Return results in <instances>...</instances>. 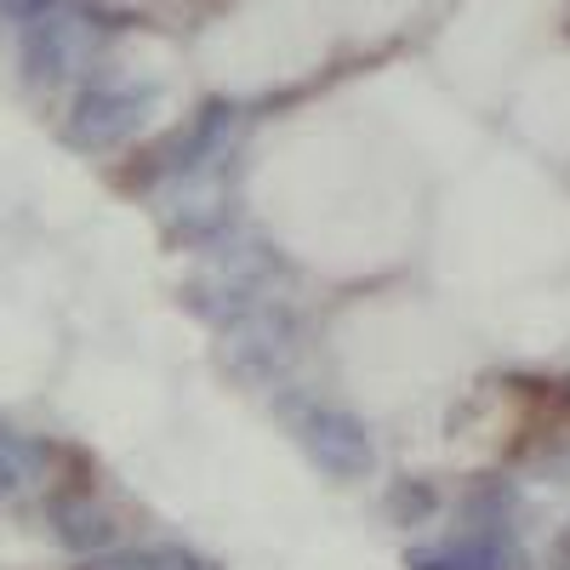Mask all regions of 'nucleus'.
Wrapping results in <instances>:
<instances>
[{"mask_svg":"<svg viewBox=\"0 0 570 570\" xmlns=\"http://www.w3.org/2000/svg\"><path fill=\"white\" fill-rule=\"evenodd\" d=\"M137 126H142V91H98V98H86L75 137L80 142H115V137H131Z\"/></svg>","mask_w":570,"mask_h":570,"instance_id":"nucleus-4","label":"nucleus"},{"mask_svg":"<svg viewBox=\"0 0 570 570\" xmlns=\"http://www.w3.org/2000/svg\"><path fill=\"white\" fill-rule=\"evenodd\" d=\"M80 570H206V564L183 548H104Z\"/></svg>","mask_w":570,"mask_h":570,"instance_id":"nucleus-6","label":"nucleus"},{"mask_svg":"<svg viewBox=\"0 0 570 570\" xmlns=\"http://www.w3.org/2000/svg\"><path fill=\"white\" fill-rule=\"evenodd\" d=\"M279 416H285L292 440L308 451V462L320 473H337V480H360V473H371L376 451H371V434H365V422L354 411L292 389V394H279Z\"/></svg>","mask_w":570,"mask_h":570,"instance_id":"nucleus-1","label":"nucleus"},{"mask_svg":"<svg viewBox=\"0 0 570 570\" xmlns=\"http://www.w3.org/2000/svg\"><path fill=\"white\" fill-rule=\"evenodd\" d=\"M40 468H46V451L29 434H18V428H0V497L23 491Z\"/></svg>","mask_w":570,"mask_h":570,"instance_id":"nucleus-7","label":"nucleus"},{"mask_svg":"<svg viewBox=\"0 0 570 570\" xmlns=\"http://www.w3.org/2000/svg\"><path fill=\"white\" fill-rule=\"evenodd\" d=\"M411 570H519V548H513L508 531L468 525L445 548H416L411 553Z\"/></svg>","mask_w":570,"mask_h":570,"instance_id":"nucleus-3","label":"nucleus"},{"mask_svg":"<svg viewBox=\"0 0 570 570\" xmlns=\"http://www.w3.org/2000/svg\"><path fill=\"white\" fill-rule=\"evenodd\" d=\"M297 348H303V314L274 303V297L228 325V365L240 376H252V383L285 376V365L297 360Z\"/></svg>","mask_w":570,"mask_h":570,"instance_id":"nucleus-2","label":"nucleus"},{"mask_svg":"<svg viewBox=\"0 0 570 570\" xmlns=\"http://www.w3.org/2000/svg\"><path fill=\"white\" fill-rule=\"evenodd\" d=\"M52 525H58V537H63L75 553H104L109 537H115L109 513L91 508V502H58V508H52Z\"/></svg>","mask_w":570,"mask_h":570,"instance_id":"nucleus-5","label":"nucleus"}]
</instances>
